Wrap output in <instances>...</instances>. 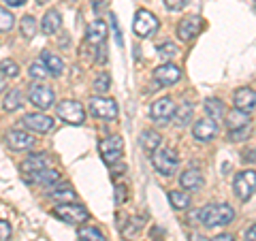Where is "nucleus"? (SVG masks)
<instances>
[{"mask_svg": "<svg viewBox=\"0 0 256 241\" xmlns=\"http://www.w3.org/2000/svg\"><path fill=\"white\" fill-rule=\"evenodd\" d=\"M235 220V210L226 203H218V205H207L203 207V216H201V222L205 224L207 228H214V226H226Z\"/></svg>", "mask_w": 256, "mask_h": 241, "instance_id": "obj_1", "label": "nucleus"}, {"mask_svg": "<svg viewBox=\"0 0 256 241\" xmlns=\"http://www.w3.org/2000/svg\"><path fill=\"white\" fill-rule=\"evenodd\" d=\"M152 164H154V168H156L160 175H166V178H169V175H173L175 171H178L180 158L169 148H162V150L158 148L154 154H152Z\"/></svg>", "mask_w": 256, "mask_h": 241, "instance_id": "obj_2", "label": "nucleus"}, {"mask_svg": "<svg viewBox=\"0 0 256 241\" xmlns=\"http://www.w3.org/2000/svg\"><path fill=\"white\" fill-rule=\"evenodd\" d=\"M233 190L239 200H248L254 196L256 192V171L252 168H246V171H239L233 180Z\"/></svg>", "mask_w": 256, "mask_h": 241, "instance_id": "obj_3", "label": "nucleus"}, {"mask_svg": "<svg viewBox=\"0 0 256 241\" xmlns=\"http://www.w3.org/2000/svg\"><path fill=\"white\" fill-rule=\"evenodd\" d=\"M54 216H58L60 220L68 222V224H82V222H86L88 218H90L88 210L79 203H60L54 210Z\"/></svg>", "mask_w": 256, "mask_h": 241, "instance_id": "obj_4", "label": "nucleus"}, {"mask_svg": "<svg viewBox=\"0 0 256 241\" xmlns=\"http://www.w3.org/2000/svg\"><path fill=\"white\" fill-rule=\"evenodd\" d=\"M122 150H124V141L120 134H111L98 143V152L107 164H116L122 158Z\"/></svg>", "mask_w": 256, "mask_h": 241, "instance_id": "obj_5", "label": "nucleus"}, {"mask_svg": "<svg viewBox=\"0 0 256 241\" xmlns=\"http://www.w3.org/2000/svg\"><path fill=\"white\" fill-rule=\"evenodd\" d=\"M90 114L98 120H105V122H111V120L118 118V102L114 98H102V96H94L90 100Z\"/></svg>", "mask_w": 256, "mask_h": 241, "instance_id": "obj_6", "label": "nucleus"}, {"mask_svg": "<svg viewBox=\"0 0 256 241\" xmlns=\"http://www.w3.org/2000/svg\"><path fill=\"white\" fill-rule=\"evenodd\" d=\"M158 18L154 13H150L146 9H141L137 11V15H134V24H132V30H134V34L141 36V38H146V36H152L154 32L158 30Z\"/></svg>", "mask_w": 256, "mask_h": 241, "instance_id": "obj_7", "label": "nucleus"}, {"mask_svg": "<svg viewBox=\"0 0 256 241\" xmlns=\"http://www.w3.org/2000/svg\"><path fill=\"white\" fill-rule=\"evenodd\" d=\"M56 111H58L60 120H64L66 124H84L86 120V111L82 107V102L77 100H62L58 107H56Z\"/></svg>", "mask_w": 256, "mask_h": 241, "instance_id": "obj_8", "label": "nucleus"}, {"mask_svg": "<svg viewBox=\"0 0 256 241\" xmlns=\"http://www.w3.org/2000/svg\"><path fill=\"white\" fill-rule=\"evenodd\" d=\"M28 98H30V102L34 107L45 111V109H50L54 105V90L50 86H45V84H36V86L30 88Z\"/></svg>", "mask_w": 256, "mask_h": 241, "instance_id": "obj_9", "label": "nucleus"}, {"mask_svg": "<svg viewBox=\"0 0 256 241\" xmlns=\"http://www.w3.org/2000/svg\"><path fill=\"white\" fill-rule=\"evenodd\" d=\"M192 134H194L196 141H212L218 136V124H216V120L212 118H205V120H198V122L192 126Z\"/></svg>", "mask_w": 256, "mask_h": 241, "instance_id": "obj_10", "label": "nucleus"}, {"mask_svg": "<svg viewBox=\"0 0 256 241\" xmlns=\"http://www.w3.org/2000/svg\"><path fill=\"white\" fill-rule=\"evenodd\" d=\"M22 126L34 132H47L54 126V120L45 114H26L22 118Z\"/></svg>", "mask_w": 256, "mask_h": 241, "instance_id": "obj_11", "label": "nucleus"}, {"mask_svg": "<svg viewBox=\"0 0 256 241\" xmlns=\"http://www.w3.org/2000/svg\"><path fill=\"white\" fill-rule=\"evenodd\" d=\"M154 79L160 86H173L182 79V70L175 64H160V66L154 70Z\"/></svg>", "mask_w": 256, "mask_h": 241, "instance_id": "obj_12", "label": "nucleus"}, {"mask_svg": "<svg viewBox=\"0 0 256 241\" xmlns=\"http://www.w3.org/2000/svg\"><path fill=\"white\" fill-rule=\"evenodd\" d=\"M150 114H152V118H154L156 122H166V120H171L173 114H175V102L169 98V96L158 98L156 102H152Z\"/></svg>", "mask_w": 256, "mask_h": 241, "instance_id": "obj_13", "label": "nucleus"}, {"mask_svg": "<svg viewBox=\"0 0 256 241\" xmlns=\"http://www.w3.org/2000/svg\"><path fill=\"white\" fill-rule=\"evenodd\" d=\"M201 18H196V15H188V18H184L180 22V26H178V34L182 41H192L196 34H198V30H201Z\"/></svg>", "mask_w": 256, "mask_h": 241, "instance_id": "obj_14", "label": "nucleus"}, {"mask_svg": "<svg viewBox=\"0 0 256 241\" xmlns=\"http://www.w3.org/2000/svg\"><path fill=\"white\" fill-rule=\"evenodd\" d=\"M233 102H235L237 109L250 114V111L256 107V90H252V88H239L233 96Z\"/></svg>", "mask_w": 256, "mask_h": 241, "instance_id": "obj_15", "label": "nucleus"}, {"mask_svg": "<svg viewBox=\"0 0 256 241\" xmlns=\"http://www.w3.org/2000/svg\"><path fill=\"white\" fill-rule=\"evenodd\" d=\"M105 38H107V24L102 22V20H96L92 22L90 26H88L86 30V41L90 43V45H102L105 43Z\"/></svg>", "mask_w": 256, "mask_h": 241, "instance_id": "obj_16", "label": "nucleus"}, {"mask_svg": "<svg viewBox=\"0 0 256 241\" xmlns=\"http://www.w3.org/2000/svg\"><path fill=\"white\" fill-rule=\"evenodd\" d=\"M6 143H9L11 150H28L34 146V139L26 132V130H9V134H6Z\"/></svg>", "mask_w": 256, "mask_h": 241, "instance_id": "obj_17", "label": "nucleus"}, {"mask_svg": "<svg viewBox=\"0 0 256 241\" xmlns=\"http://www.w3.org/2000/svg\"><path fill=\"white\" fill-rule=\"evenodd\" d=\"M30 184H43V186H52L60 180V173L54 171V168H38V171H28V178Z\"/></svg>", "mask_w": 256, "mask_h": 241, "instance_id": "obj_18", "label": "nucleus"}, {"mask_svg": "<svg viewBox=\"0 0 256 241\" xmlns=\"http://www.w3.org/2000/svg\"><path fill=\"white\" fill-rule=\"evenodd\" d=\"M180 184H182V188H186V190H201L205 186V178L196 168H188V171H184L180 175Z\"/></svg>", "mask_w": 256, "mask_h": 241, "instance_id": "obj_19", "label": "nucleus"}, {"mask_svg": "<svg viewBox=\"0 0 256 241\" xmlns=\"http://www.w3.org/2000/svg\"><path fill=\"white\" fill-rule=\"evenodd\" d=\"M226 126H228V130H242V128H250V114L235 107L226 116Z\"/></svg>", "mask_w": 256, "mask_h": 241, "instance_id": "obj_20", "label": "nucleus"}, {"mask_svg": "<svg viewBox=\"0 0 256 241\" xmlns=\"http://www.w3.org/2000/svg\"><path fill=\"white\" fill-rule=\"evenodd\" d=\"M62 26V15L60 11H56V9H50L45 15H43V24H41V28L45 34H56V32L60 30Z\"/></svg>", "mask_w": 256, "mask_h": 241, "instance_id": "obj_21", "label": "nucleus"}, {"mask_svg": "<svg viewBox=\"0 0 256 241\" xmlns=\"http://www.w3.org/2000/svg\"><path fill=\"white\" fill-rule=\"evenodd\" d=\"M41 60H43V64L47 66V70H50V75H54V77H60L62 75L64 62L60 60V56H54L50 52H43L41 54Z\"/></svg>", "mask_w": 256, "mask_h": 241, "instance_id": "obj_22", "label": "nucleus"}, {"mask_svg": "<svg viewBox=\"0 0 256 241\" xmlns=\"http://www.w3.org/2000/svg\"><path fill=\"white\" fill-rule=\"evenodd\" d=\"M192 116H194V107H192L188 100L180 102V107L175 109V114H173L175 124H178V126H188L190 120H192Z\"/></svg>", "mask_w": 256, "mask_h": 241, "instance_id": "obj_23", "label": "nucleus"}, {"mask_svg": "<svg viewBox=\"0 0 256 241\" xmlns=\"http://www.w3.org/2000/svg\"><path fill=\"white\" fill-rule=\"evenodd\" d=\"M160 134L156 130H143L141 132V148L148 152V154H154V152L160 148Z\"/></svg>", "mask_w": 256, "mask_h": 241, "instance_id": "obj_24", "label": "nucleus"}, {"mask_svg": "<svg viewBox=\"0 0 256 241\" xmlns=\"http://www.w3.org/2000/svg\"><path fill=\"white\" fill-rule=\"evenodd\" d=\"M205 114L212 120H222L224 118V102L220 98H207L205 100Z\"/></svg>", "mask_w": 256, "mask_h": 241, "instance_id": "obj_25", "label": "nucleus"}, {"mask_svg": "<svg viewBox=\"0 0 256 241\" xmlns=\"http://www.w3.org/2000/svg\"><path fill=\"white\" fill-rule=\"evenodd\" d=\"M169 200H171V205L175 207V210H188L190 194L188 192H184V190H171L169 192Z\"/></svg>", "mask_w": 256, "mask_h": 241, "instance_id": "obj_26", "label": "nucleus"}, {"mask_svg": "<svg viewBox=\"0 0 256 241\" xmlns=\"http://www.w3.org/2000/svg\"><path fill=\"white\" fill-rule=\"evenodd\" d=\"M50 196L54 200H60V203H75V200H77L75 192H73V188H70V186H62L58 190H54Z\"/></svg>", "mask_w": 256, "mask_h": 241, "instance_id": "obj_27", "label": "nucleus"}, {"mask_svg": "<svg viewBox=\"0 0 256 241\" xmlns=\"http://www.w3.org/2000/svg\"><path fill=\"white\" fill-rule=\"evenodd\" d=\"M47 164V156L43 154H30L24 162V171H38V168H45Z\"/></svg>", "mask_w": 256, "mask_h": 241, "instance_id": "obj_28", "label": "nucleus"}, {"mask_svg": "<svg viewBox=\"0 0 256 241\" xmlns=\"http://www.w3.org/2000/svg\"><path fill=\"white\" fill-rule=\"evenodd\" d=\"M24 102V96L20 90H9V94H6L4 98V111H18L22 107Z\"/></svg>", "mask_w": 256, "mask_h": 241, "instance_id": "obj_29", "label": "nucleus"}, {"mask_svg": "<svg viewBox=\"0 0 256 241\" xmlns=\"http://www.w3.org/2000/svg\"><path fill=\"white\" fill-rule=\"evenodd\" d=\"M79 241H107L105 235L94 226H82L79 228Z\"/></svg>", "mask_w": 256, "mask_h": 241, "instance_id": "obj_30", "label": "nucleus"}, {"mask_svg": "<svg viewBox=\"0 0 256 241\" xmlns=\"http://www.w3.org/2000/svg\"><path fill=\"white\" fill-rule=\"evenodd\" d=\"M22 34L26 38H32L36 34V20L32 18V15H26V18H22Z\"/></svg>", "mask_w": 256, "mask_h": 241, "instance_id": "obj_31", "label": "nucleus"}, {"mask_svg": "<svg viewBox=\"0 0 256 241\" xmlns=\"http://www.w3.org/2000/svg\"><path fill=\"white\" fill-rule=\"evenodd\" d=\"M109 86H111V77L107 73H100L94 79V92H98V94H105L109 90Z\"/></svg>", "mask_w": 256, "mask_h": 241, "instance_id": "obj_32", "label": "nucleus"}, {"mask_svg": "<svg viewBox=\"0 0 256 241\" xmlns=\"http://www.w3.org/2000/svg\"><path fill=\"white\" fill-rule=\"evenodd\" d=\"M0 73H2L4 77H18V75H20V66H18V62H13V60H4L2 64H0Z\"/></svg>", "mask_w": 256, "mask_h": 241, "instance_id": "obj_33", "label": "nucleus"}, {"mask_svg": "<svg viewBox=\"0 0 256 241\" xmlns=\"http://www.w3.org/2000/svg\"><path fill=\"white\" fill-rule=\"evenodd\" d=\"M13 24H15V18H13V15L6 11V9H2V6H0V32L11 30Z\"/></svg>", "mask_w": 256, "mask_h": 241, "instance_id": "obj_34", "label": "nucleus"}, {"mask_svg": "<svg viewBox=\"0 0 256 241\" xmlns=\"http://www.w3.org/2000/svg\"><path fill=\"white\" fill-rule=\"evenodd\" d=\"M158 52H160V58L162 60H173L175 56H178V45L175 43H164V45L158 47Z\"/></svg>", "mask_w": 256, "mask_h": 241, "instance_id": "obj_35", "label": "nucleus"}, {"mask_svg": "<svg viewBox=\"0 0 256 241\" xmlns=\"http://www.w3.org/2000/svg\"><path fill=\"white\" fill-rule=\"evenodd\" d=\"M47 75H50V70H47V66L43 62H34L30 66V77H34V79H45Z\"/></svg>", "mask_w": 256, "mask_h": 241, "instance_id": "obj_36", "label": "nucleus"}, {"mask_svg": "<svg viewBox=\"0 0 256 241\" xmlns=\"http://www.w3.org/2000/svg\"><path fill=\"white\" fill-rule=\"evenodd\" d=\"M111 26H114V36H116V43L122 47L124 45V38H122V32H120V26H118V18L111 13Z\"/></svg>", "mask_w": 256, "mask_h": 241, "instance_id": "obj_37", "label": "nucleus"}, {"mask_svg": "<svg viewBox=\"0 0 256 241\" xmlns=\"http://www.w3.org/2000/svg\"><path fill=\"white\" fill-rule=\"evenodd\" d=\"M11 239V224L6 220H0V241H9Z\"/></svg>", "mask_w": 256, "mask_h": 241, "instance_id": "obj_38", "label": "nucleus"}, {"mask_svg": "<svg viewBox=\"0 0 256 241\" xmlns=\"http://www.w3.org/2000/svg\"><path fill=\"white\" fill-rule=\"evenodd\" d=\"M248 132H250V128H242V130H228V139L230 141H242V139H246Z\"/></svg>", "mask_w": 256, "mask_h": 241, "instance_id": "obj_39", "label": "nucleus"}, {"mask_svg": "<svg viewBox=\"0 0 256 241\" xmlns=\"http://www.w3.org/2000/svg\"><path fill=\"white\" fill-rule=\"evenodd\" d=\"M124 200H126V186H124V184H118V186H116V203L122 205Z\"/></svg>", "mask_w": 256, "mask_h": 241, "instance_id": "obj_40", "label": "nucleus"}, {"mask_svg": "<svg viewBox=\"0 0 256 241\" xmlns=\"http://www.w3.org/2000/svg\"><path fill=\"white\" fill-rule=\"evenodd\" d=\"M164 4H166V9H171V11H180V9H184L186 0H164Z\"/></svg>", "mask_w": 256, "mask_h": 241, "instance_id": "obj_41", "label": "nucleus"}, {"mask_svg": "<svg viewBox=\"0 0 256 241\" xmlns=\"http://www.w3.org/2000/svg\"><path fill=\"white\" fill-rule=\"evenodd\" d=\"M246 241H256V224H252V226L246 230Z\"/></svg>", "mask_w": 256, "mask_h": 241, "instance_id": "obj_42", "label": "nucleus"}, {"mask_svg": "<svg viewBox=\"0 0 256 241\" xmlns=\"http://www.w3.org/2000/svg\"><path fill=\"white\" fill-rule=\"evenodd\" d=\"M212 241H235V237H233V235H226V232H222V235L214 237Z\"/></svg>", "mask_w": 256, "mask_h": 241, "instance_id": "obj_43", "label": "nucleus"}, {"mask_svg": "<svg viewBox=\"0 0 256 241\" xmlns=\"http://www.w3.org/2000/svg\"><path fill=\"white\" fill-rule=\"evenodd\" d=\"M102 0H92V9H94V13H100V9H102Z\"/></svg>", "mask_w": 256, "mask_h": 241, "instance_id": "obj_44", "label": "nucleus"}, {"mask_svg": "<svg viewBox=\"0 0 256 241\" xmlns=\"http://www.w3.org/2000/svg\"><path fill=\"white\" fill-rule=\"evenodd\" d=\"M4 2L11 6H22V4H26V0H4Z\"/></svg>", "mask_w": 256, "mask_h": 241, "instance_id": "obj_45", "label": "nucleus"}, {"mask_svg": "<svg viewBox=\"0 0 256 241\" xmlns=\"http://www.w3.org/2000/svg\"><path fill=\"white\" fill-rule=\"evenodd\" d=\"M4 86H6V77H4L2 73H0V92L4 90Z\"/></svg>", "mask_w": 256, "mask_h": 241, "instance_id": "obj_46", "label": "nucleus"}, {"mask_svg": "<svg viewBox=\"0 0 256 241\" xmlns=\"http://www.w3.org/2000/svg\"><path fill=\"white\" fill-rule=\"evenodd\" d=\"M38 2H41V4H43V2H47V0H38Z\"/></svg>", "mask_w": 256, "mask_h": 241, "instance_id": "obj_47", "label": "nucleus"}]
</instances>
